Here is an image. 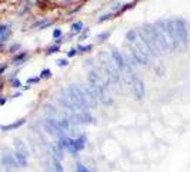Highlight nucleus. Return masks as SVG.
Listing matches in <instances>:
<instances>
[{"mask_svg": "<svg viewBox=\"0 0 190 172\" xmlns=\"http://www.w3.org/2000/svg\"><path fill=\"white\" fill-rule=\"evenodd\" d=\"M6 68H7V65H3V66H0V75L3 73V72H5V70H6Z\"/></svg>", "mask_w": 190, "mask_h": 172, "instance_id": "obj_37", "label": "nucleus"}, {"mask_svg": "<svg viewBox=\"0 0 190 172\" xmlns=\"http://www.w3.org/2000/svg\"><path fill=\"white\" fill-rule=\"evenodd\" d=\"M12 86H13V88H16V89H17V88H22V82L14 78V79H12Z\"/></svg>", "mask_w": 190, "mask_h": 172, "instance_id": "obj_30", "label": "nucleus"}, {"mask_svg": "<svg viewBox=\"0 0 190 172\" xmlns=\"http://www.w3.org/2000/svg\"><path fill=\"white\" fill-rule=\"evenodd\" d=\"M66 98L69 99L72 105L76 108L77 112H87L90 111V106H89L87 101H86V96H84L83 90L80 86H76V85H69L66 89H62L60 90Z\"/></svg>", "mask_w": 190, "mask_h": 172, "instance_id": "obj_2", "label": "nucleus"}, {"mask_svg": "<svg viewBox=\"0 0 190 172\" xmlns=\"http://www.w3.org/2000/svg\"><path fill=\"white\" fill-rule=\"evenodd\" d=\"M167 26L172 35V39L176 47L179 46H186L187 40H189V35H187V27H186L185 20L181 19H170L167 20Z\"/></svg>", "mask_w": 190, "mask_h": 172, "instance_id": "obj_3", "label": "nucleus"}, {"mask_svg": "<svg viewBox=\"0 0 190 172\" xmlns=\"http://www.w3.org/2000/svg\"><path fill=\"white\" fill-rule=\"evenodd\" d=\"M86 142H87V136L84 134H80L79 136L73 138V145H72V155L73 156H77L80 151H83L84 146H86Z\"/></svg>", "mask_w": 190, "mask_h": 172, "instance_id": "obj_11", "label": "nucleus"}, {"mask_svg": "<svg viewBox=\"0 0 190 172\" xmlns=\"http://www.w3.org/2000/svg\"><path fill=\"white\" fill-rule=\"evenodd\" d=\"M39 78H40V79H49V78H51V70L43 69L42 72H40V75H39Z\"/></svg>", "mask_w": 190, "mask_h": 172, "instance_id": "obj_27", "label": "nucleus"}, {"mask_svg": "<svg viewBox=\"0 0 190 172\" xmlns=\"http://www.w3.org/2000/svg\"><path fill=\"white\" fill-rule=\"evenodd\" d=\"M17 49H20V45H13V46L10 47V52H14V50H17Z\"/></svg>", "mask_w": 190, "mask_h": 172, "instance_id": "obj_35", "label": "nucleus"}, {"mask_svg": "<svg viewBox=\"0 0 190 172\" xmlns=\"http://www.w3.org/2000/svg\"><path fill=\"white\" fill-rule=\"evenodd\" d=\"M10 36L9 26H0V42H6Z\"/></svg>", "mask_w": 190, "mask_h": 172, "instance_id": "obj_20", "label": "nucleus"}, {"mask_svg": "<svg viewBox=\"0 0 190 172\" xmlns=\"http://www.w3.org/2000/svg\"><path fill=\"white\" fill-rule=\"evenodd\" d=\"M89 88L90 90L93 92V95L96 96L99 102H102L103 105H106V106H110L114 103V99L111 96L110 90L106 88V86H97V85H89Z\"/></svg>", "mask_w": 190, "mask_h": 172, "instance_id": "obj_5", "label": "nucleus"}, {"mask_svg": "<svg viewBox=\"0 0 190 172\" xmlns=\"http://www.w3.org/2000/svg\"><path fill=\"white\" fill-rule=\"evenodd\" d=\"M13 144H14V151L16 152H20V154H23L24 156H30V152H29V148H27V145L24 144L22 139H19V138H16V139L13 141Z\"/></svg>", "mask_w": 190, "mask_h": 172, "instance_id": "obj_14", "label": "nucleus"}, {"mask_svg": "<svg viewBox=\"0 0 190 172\" xmlns=\"http://www.w3.org/2000/svg\"><path fill=\"white\" fill-rule=\"evenodd\" d=\"M69 119L73 125H92V123H96V118L90 113V111L73 112L69 116Z\"/></svg>", "mask_w": 190, "mask_h": 172, "instance_id": "obj_6", "label": "nucleus"}, {"mask_svg": "<svg viewBox=\"0 0 190 172\" xmlns=\"http://www.w3.org/2000/svg\"><path fill=\"white\" fill-rule=\"evenodd\" d=\"M56 63H57V66H60V68H63V66H65V68H66V66H69V60L65 59V57H63V59H59Z\"/></svg>", "mask_w": 190, "mask_h": 172, "instance_id": "obj_29", "label": "nucleus"}, {"mask_svg": "<svg viewBox=\"0 0 190 172\" xmlns=\"http://www.w3.org/2000/svg\"><path fill=\"white\" fill-rule=\"evenodd\" d=\"M110 59L113 60V63L117 66V69H119V70H123L126 66H127L125 56L121 55L119 50H116V49H113V50L110 52Z\"/></svg>", "mask_w": 190, "mask_h": 172, "instance_id": "obj_12", "label": "nucleus"}, {"mask_svg": "<svg viewBox=\"0 0 190 172\" xmlns=\"http://www.w3.org/2000/svg\"><path fill=\"white\" fill-rule=\"evenodd\" d=\"M130 89H132V93H133V96H135L137 101H142V99L144 98L146 89H144V83H143V80H142V79L136 78V79L133 80L132 86H130Z\"/></svg>", "mask_w": 190, "mask_h": 172, "instance_id": "obj_10", "label": "nucleus"}, {"mask_svg": "<svg viewBox=\"0 0 190 172\" xmlns=\"http://www.w3.org/2000/svg\"><path fill=\"white\" fill-rule=\"evenodd\" d=\"M60 50V46L59 45H53V46H50L49 49H47V55H53V53H57V52Z\"/></svg>", "mask_w": 190, "mask_h": 172, "instance_id": "obj_28", "label": "nucleus"}, {"mask_svg": "<svg viewBox=\"0 0 190 172\" xmlns=\"http://www.w3.org/2000/svg\"><path fill=\"white\" fill-rule=\"evenodd\" d=\"M14 159H16V162H17V167L19 168H26L29 165V158L27 156H24L23 154H20V152H16L14 151Z\"/></svg>", "mask_w": 190, "mask_h": 172, "instance_id": "obj_16", "label": "nucleus"}, {"mask_svg": "<svg viewBox=\"0 0 190 172\" xmlns=\"http://www.w3.org/2000/svg\"><path fill=\"white\" fill-rule=\"evenodd\" d=\"M43 128L46 130L49 135H53V136H57V138H60V136H65L66 132L62 129L59 123H57V119L56 118H47L46 121L43 122Z\"/></svg>", "mask_w": 190, "mask_h": 172, "instance_id": "obj_7", "label": "nucleus"}, {"mask_svg": "<svg viewBox=\"0 0 190 172\" xmlns=\"http://www.w3.org/2000/svg\"><path fill=\"white\" fill-rule=\"evenodd\" d=\"M0 165H2V168H9V169L19 168L17 162H16V159H14V154L10 152V151H5L3 155L0 156Z\"/></svg>", "mask_w": 190, "mask_h": 172, "instance_id": "obj_9", "label": "nucleus"}, {"mask_svg": "<svg viewBox=\"0 0 190 172\" xmlns=\"http://www.w3.org/2000/svg\"><path fill=\"white\" fill-rule=\"evenodd\" d=\"M74 167H76V172H93L92 169H89V168L86 167V165H83L82 162H76Z\"/></svg>", "mask_w": 190, "mask_h": 172, "instance_id": "obj_24", "label": "nucleus"}, {"mask_svg": "<svg viewBox=\"0 0 190 172\" xmlns=\"http://www.w3.org/2000/svg\"><path fill=\"white\" fill-rule=\"evenodd\" d=\"M129 55L135 59L136 65L139 66H147L149 63H150V56L149 55H144L143 52L137 50L136 47H132L130 46V50H129Z\"/></svg>", "mask_w": 190, "mask_h": 172, "instance_id": "obj_8", "label": "nucleus"}, {"mask_svg": "<svg viewBox=\"0 0 190 172\" xmlns=\"http://www.w3.org/2000/svg\"><path fill=\"white\" fill-rule=\"evenodd\" d=\"M89 35H90V30H89V29H84V32L82 33V35H80V37H79V39L82 40V39H84V37H87Z\"/></svg>", "mask_w": 190, "mask_h": 172, "instance_id": "obj_34", "label": "nucleus"}, {"mask_svg": "<svg viewBox=\"0 0 190 172\" xmlns=\"http://www.w3.org/2000/svg\"><path fill=\"white\" fill-rule=\"evenodd\" d=\"M137 39H139V30H137V29H132V30H129V32L126 33V40H127V43H129L130 46H132Z\"/></svg>", "mask_w": 190, "mask_h": 172, "instance_id": "obj_18", "label": "nucleus"}, {"mask_svg": "<svg viewBox=\"0 0 190 172\" xmlns=\"http://www.w3.org/2000/svg\"><path fill=\"white\" fill-rule=\"evenodd\" d=\"M63 2H65V3H69V2H72V0H63Z\"/></svg>", "mask_w": 190, "mask_h": 172, "instance_id": "obj_40", "label": "nucleus"}, {"mask_svg": "<svg viewBox=\"0 0 190 172\" xmlns=\"http://www.w3.org/2000/svg\"><path fill=\"white\" fill-rule=\"evenodd\" d=\"M116 16V13L114 12H111V13H106L103 14V16H100V17L97 19V23H103V22H106V20H110V19H113Z\"/></svg>", "mask_w": 190, "mask_h": 172, "instance_id": "obj_23", "label": "nucleus"}, {"mask_svg": "<svg viewBox=\"0 0 190 172\" xmlns=\"http://www.w3.org/2000/svg\"><path fill=\"white\" fill-rule=\"evenodd\" d=\"M76 53H79V50H77L76 47H73V49H70V50L67 52V56H69V57H73Z\"/></svg>", "mask_w": 190, "mask_h": 172, "instance_id": "obj_32", "label": "nucleus"}, {"mask_svg": "<svg viewBox=\"0 0 190 172\" xmlns=\"http://www.w3.org/2000/svg\"><path fill=\"white\" fill-rule=\"evenodd\" d=\"M3 89V82H0V90Z\"/></svg>", "mask_w": 190, "mask_h": 172, "instance_id": "obj_39", "label": "nucleus"}, {"mask_svg": "<svg viewBox=\"0 0 190 172\" xmlns=\"http://www.w3.org/2000/svg\"><path fill=\"white\" fill-rule=\"evenodd\" d=\"M50 151H51V155H53V156H56L57 159H60V161H62V159L65 158V151H63V149L59 146V144H57V142L50 145Z\"/></svg>", "mask_w": 190, "mask_h": 172, "instance_id": "obj_17", "label": "nucleus"}, {"mask_svg": "<svg viewBox=\"0 0 190 172\" xmlns=\"http://www.w3.org/2000/svg\"><path fill=\"white\" fill-rule=\"evenodd\" d=\"M72 33H79L83 30V22H76V23L72 24V27H70Z\"/></svg>", "mask_w": 190, "mask_h": 172, "instance_id": "obj_22", "label": "nucleus"}, {"mask_svg": "<svg viewBox=\"0 0 190 172\" xmlns=\"http://www.w3.org/2000/svg\"><path fill=\"white\" fill-rule=\"evenodd\" d=\"M26 57H27V53L26 52H22V53H19L13 57V63L14 65H20V63H23L26 60Z\"/></svg>", "mask_w": 190, "mask_h": 172, "instance_id": "obj_21", "label": "nucleus"}, {"mask_svg": "<svg viewBox=\"0 0 190 172\" xmlns=\"http://www.w3.org/2000/svg\"><path fill=\"white\" fill-rule=\"evenodd\" d=\"M24 123H26V119H24V118H20V119L12 122V123H9V125H2L0 126V130H2V132H10V130L19 129V128L23 126Z\"/></svg>", "mask_w": 190, "mask_h": 172, "instance_id": "obj_13", "label": "nucleus"}, {"mask_svg": "<svg viewBox=\"0 0 190 172\" xmlns=\"http://www.w3.org/2000/svg\"><path fill=\"white\" fill-rule=\"evenodd\" d=\"M154 24L157 27L159 36L162 39V43L164 49H166V52H173L176 49V45H174L172 39V35H170V30H169V26H167V20H159Z\"/></svg>", "mask_w": 190, "mask_h": 172, "instance_id": "obj_4", "label": "nucleus"}, {"mask_svg": "<svg viewBox=\"0 0 190 172\" xmlns=\"http://www.w3.org/2000/svg\"><path fill=\"white\" fill-rule=\"evenodd\" d=\"M50 162H51V169H53V172H63L65 171V168L62 165V161L60 159H57L56 156H53V155H51V158H50Z\"/></svg>", "mask_w": 190, "mask_h": 172, "instance_id": "obj_19", "label": "nucleus"}, {"mask_svg": "<svg viewBox=\"0 0 190 172\" xmlns=\"http://www.w3.org/2000/svg\"><path fill=\"white\" fill-rule=\"evenodd\" d=\"M6 102H7V98H5V96H2V98H0V106H2V105H5Z\"/></svg>", "mask_w": 190, "mask_h": 172, "instance_id": "obj_36", "label": "nucleus"}, {"mask_svg": "<svg viewBox=\"0 0 190 172\" xmlns=\"http://www.w3.org/2000/svg\"><path fill=\"white\" fill-rule=\"evenodd\" d=\"M109 36H110V32H109V30H107V32H103V33H99L97 36H96V40H97V42H104Z\"/></svg>", "mask_w": 190, "mask_h": 172, "instance_id": "obj_26", "label": "nucleus"}, {"mask_svg": "<svg viewBox=\"0 0 190 172\" xmlns=\"http://www.w3.org/2000/svg\"><path fill=\"white\" fill-rule=\"evenodd\" d=\"M139 30V35L142 37V40H143L147 47L150 49L152 52V55L154 56H160L163 53H166V49L163 46L162 43V39L159 36V32H157V27H156V24H146L143 26L142 29H137Z\"/></svg>", "mask_w": 190, "mask_h": 172, "instance_id": "obj_1", "label": "nucleus"}, {"mask_svg": "<svg viewBox=\"0 0 190 172\" xmlns=\"http://www.w3.org/2000/svg\"><path fill=\"white\" fill-rule=\"evenodd\" d=\"M82 90H83L84 96H86V101H87L90 109L96 106V105H97V99H96V96L93 95V92L90 90V88H87V86H82Z\"/></svg>", "mask_w": 190, "mask_h": 172, "instance_id": "obj_15", "label": "nucleus"}, {"mask_svg": "<svg viewBox=\"0 0 190 172\" xmlns=\"http://www.w3.org/2000/svg\"><path fill=\"white\" fill-rule=\"evenodd\" d=\"M0 172H12V169H9V168H2Z\"/></svg>", "mask_w": 190, "mask_h": 172, "instance_id": "obj_38", "label": "nucleus"}, {"mask_svg": "<svg viewBox=\"0 0 190 172\" xmlns=\"http://www.w3.org/2000/svg\"><path fill=\"white\" fill-rule=\"evenodd\" d=\"M39 80H40V78H39V76H37V78H29V79H27V85H33V83H37V82H39Z\"/></svg>", "mask_w": 190, "mask_h": 172, "instance_id": "obj_31", "label": "nucleus"}, {"mask_svg": "<svg viewBox=\"0 0 190 172\" xmlns=\"http://www.w3.org/2000/svg\"><path fill=\"white\" fill-rule=\"evenodd\" d=\"M76 49H77L80 53H87V52H90L93 49V46L92 45H80V46H77Z\"/></svg>", "mask_w": 190, "mask_h": 172, "instance_id": "obj_25", "label": "nucleus"}, {"mask_svg": "<svg viewBox=\"0 0 190 172\" xmlns=\"http://www.w3.org/2000/svg\"><path fill=\"white\" fill-rule=\"evenodd\" d=\"M60 36H62V29H55L53 30V37L57 39V37H60Z\"/></svg>", "mask_w": 190, "mask_h": 172, "instance_id": "obj_33", "label": "nucleus"}]
</instances>
